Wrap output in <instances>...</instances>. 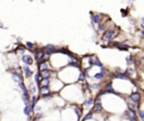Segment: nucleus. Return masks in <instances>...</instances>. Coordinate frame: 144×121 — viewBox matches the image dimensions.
Returning a JSON list of instances; mask_svg holds the SVG:
<instances>
[{"label":"nucleus","mask_w":144,"mask_h":121,"mask_svg":"<svg viewBox=\"0 0 144 121\" xmlns=\"http://www.w3.org/2000/svg\"><path fill=\"white\" fill-rule=\"evenodd\" d=\"M116 34V30L115 29H108L105 31V35H104V40L105 42H110L114 38V36Z\"/></svg>","instance_id":"nucleus-1"},{"label":"nucleus","mask_w":144,"mask_h":121,"mask_svg":"<svg viewBox=\"0 0 144 121\" xmlns=\"http://www.w3.org/2000/svg\"><path fill=\"white\" fill-rule=\"evenodd\" d=\"M125 116H126V118L128 119V120H136V114H135V111H132V110H127L126 112H125Z\"/></svg>","instance_id":"nucleus-2"},{"label":"nucleus","mask_w":144,"mask_h":121,"mask_svg":"<svg viewBox=\"0 0 144 121\" xmlns=\"http://www.w3.org/2000/svg\"><path fill=\"white\" fill-rule=\"evenodd\" d=\"M44 50L46 52L47 55H51V54H53V53H56V48H55V46L53 45H47L44 47Z\"/></svg>","instance_id":"nucleus-3"},{"label":"nucleus","mask_w":144,"mask_h":121,"mask_svg":"<svg viewBox=\"0 0 144 121\" xmlns=\"http://www.w3.org/2000/svg\"><path fill=\"white\" fill-rule=\"evenodd\" d=\"M95 111H97V112H99V111L103 110V106H101V101H100V98L98 96L97 99L95 100Z\"/></svg>","instance_id":"nucleus-4"},{"label":"nucleus","mask_w":144,"mask_h":121,"mask_svg":"<svg viewBox=\"0 0 144 121\" xmlns=\"http://www.w3.org/2000/svg\"><path fill=\"white\" fill-rule=\"evenodd\" d=\"M129 98H131V100L133 101L134 103H139L140 100H141V95H140V93H137V92H134V93H132Z\"/></svg>","instance_id":"nucleus-5"},{"label":"nucleus","mask_w":144,"mask_h":121,"mask_svg":"<svg viewBox=\"0 0 144 121\" xmlns=\"http://www.w3.org/2000/svg\"><path fill=\"white\" fill-rule=\"evenodd\" d=\"M21 60L25 63L26 65H32V64H33V58H32V56H29V55H23Z\"/></svg>","instance_id":"nucleus-6"},{"label":"nucleus","mask_w":144,"mask_h":121,"mask_svg":"<svg viewBox=\"0 0 144 121\" xmlns=\"http://www.w3.org/2000/svg\"><path fill=\"white\" fill-rule=\"evenodd\" d=\"M36 58L38 60H43V58L45 57V53L43 50H36Z\"/></svg>","instance_id":"nucleus-7"},{"label":"nucleus","mask_w":144,"mask_h":121,"mask_svg":"<svg viewBox=\"0 0 144 121\" xmlns=\"http://www.w3.org/2000/svg\"><path fill=\"white\" fill-rule=\"evenodd\" d=\"M12 79L16 82H20L21 81V75L19 72H12Z\"/></svg>","instance_id":"nucleus-8"},{"label":"nucleus","mask_w":144,"mask_h":121,"mask_svg":"<svg viewBox=\"0 0 144 121\" xmlns=\"http://www.w3.org/2000/svg\"><path fill=\"white\" fill-rule=\"evenodd\" d=\"M23 70H24V73H25V76H26V77H31L32 74H33V72L31 71V68H29L28 66H25Z\"/></svg>","instance_id":"nucleus-9"},{"label":"nucleus","mask_w":144,"mask_h":121,"mask_svg":"<svg viewBox=\"0 0 144 121\" xmlns=\"http://www.w3.org/2000/svg\"><path fill=\"white\" fill-rule=\"evenodd\" d=\"M41 76L43 77V79H48V77L51 76V72H50L48 70H43L42 71Z\"/></svg>","instance_id":"nucleus-10"},{"label":"nucleus","mask_w":144,"mask_h":121,"mask_svg":"<svg viewBox=\"0 0 144 121\" xmlns=\"http://www.w3.org/2000/svg\"><path fill=\"white\" fill-rule=\"evenodd\" d=\"M105 92H112V93H115L113 86H112V83H109V84H107V85H106V90L104 91L103 93H105Z\"/></svg>","instance_id":"nucleus-11"},{"label":"nucleus","mask_w":144,"mask_h":121,"mask_svg":"<svg viewBox=\"0 0 144 121\" xmlns=\"http://www.w3.org/2000/svg\"><path fill=\"white\" fill-rule=\"evenodd\" d=\"M23 101L25 102V104L29 103V95H28V93H23Z\"/></svg>","instance_id":"nucleus-12"},{"label":"nucleus","mask_w":144,"mask_h":121,"mask_svg":"<svg viewBox=\"0 0 144 121\" xmlns=\"http://www.w3.org/2000/svg\"><path fill=\"white\" fill-rule=\"evenodd\" d=\"M47 68V62L46 60H42L41 64H40V70L43 71V70H46Z\"/></svg>","instance_id":"nucleus-13"},{"label":"nucleus","mask_w":144,"mask_h":121,"mask_svg":"<svg viewBox=\"0 0 144 121\" xmlns=\"http://www.w3.org/2000/svg\"><path fill=\"white\" fill-rule=\"evenodd\" d=\"M92 21L93 23H95V24H99V21H100V15H97V14H96V15H93L92 16Z\"/></svg>","instance_id":"nucleus-14"},{"label":"nucleus","mask_w":144,"mask_h":121,"mask_svg":"<svg viewBox=\"0 0 144 121\" xmlns=\"http://www.w3.org/2000/svg\"><path fill=\"white\" fill-rule=\"evenodd\" d=\"M28 89H29V92H31V93H33V94H34V93H35V92H36L35 83H31V84H29V86H28Z\"/></svg>","instance_id":"nucleus-15"},{"label":"nucleus","mask_w":144,"mask_h":121,"mask_svg":"<svg viewBox=\"0 0 144 121\" xmlns=\"http://www.w3.org/2000/svg\"><path fill=\"white\" fill-rule=\"evenodd\" d=\"M41 93L43 94V95H44V94H47V93H50V89H48L47 86H42Z\"/></svg>","instance_id":"nucleus-16"},{"label":"nucleus","mask_w":144,"mask_h":121,"mask_svg":"<svg viewBox=\"0 0 144 121\" xmlns=\"http://www.w3.org/2000/svg\"><path fill=\"white\" fill-rule=\"evenodd\" d=\"M18 84H19V87L21 89L23 93H28V91H27V89H26V86L24 85V83H21V81L20 82H18Z\"/></svg>","instance_id":"nucleus-17"},{"label":"nucleus","mask_w":144,"mask_h":121,"mask_svg":"<svg viewBox=\"0 0 144 121\" xmlns=\"http://www.w3.org/2000/svg\"><path fill=\"white\" fill-rule=\"evenodd\" d=\"M74 111L77 112V114L79 118H81V116H82V110L80 109V108H78V106H74Z\"/></svg>","instance_id":"nucleus-18"},{"label":"nucleus","mask_w":144,"mask_h":121,"mask_svg":"<svg viewBox=\"0 0 144 121\" xmlns=\"http://www.w3.org/2000/svg\"><path fill=\"white\" fill-rule=\"evenodd\" d=\"M104 75H105V73L100 71V73H97V74L95 75V79H97V80H101V79L104 77Z\"/></svg>","instance_id":"nucleus-19"},{"label":"nucleus","mask_w":144,"mask_h":121,"mask_svg":"<svg viewBox=\"0 0 144 121\" xmlns=\"http://www.w3.org/2000/svg\"><path fill=\"white\" fill-rule=\"evenodd\" d=\"M50 84V80L48 79H43V81H42V86H47Z\"/></svg>","instance_id":"nucleus-20"},{"label":"nucleus","mask_w":144,"mask_h":121,"mask_svg":"<svg viewBox=\"0 0 144 121\" xmlns=\"http://www.w3.org/2000/svg\"><path fill=\"white\" fill-rule=\"evenodd\" d=\"M92 99H91V98H89V99H88L87 101H86V102H84V106H91V104H92Z\"/></svg>","instance_id":"nucleus-21"},{"label":"nucleus","mask_w":144,"mask_h":121,"mask_svg":"<svg viewBox=\"0 0 144 121\" xmlns=\"http://www.w3.org/2000/svg\"><path fill=\"white\" fill-rule=\"evenodd\" d=\"M40 76H41V74H40V73H36V75H35V83L37 84V85H40Z\"/></svg>","instance_id":"nucleus-22"},{"label":"nucleus","mask_w":144,"mask_h":121,"mask_svg":"<svg viewBox=\"0 0 144 121\" xmlns=\"http://www.w3.org/2000/svg\"><path fill=\"white\" fill-rule=\"evenodd\" d=\"M126 62H127L128 64H133V63H134L133 56H127V57H126Z\"/></svg>","instance_id":"nucleus-23"},{"label":"nucleus","mask_w":144,"mask_h":121,"mask_svg":"<svg viewBox=\"0 0 144 121\" xmlns=\"http://www.w3.org/2000/svg\"><path fill=\"white\" fill-rule=\"evenodd\" d=\"M79 81H80V82H83V81H84V73H83V72L80 73V75H79Z\"/></svg>","instance_id":"nucleus-24"},{"label":"nucleus","mask_w":144,"mask_h":121,"mask_svg":"<svg viewBox=\"0 0 144 121\" xmlns=\"http://www.w3.org/2000/svg\"><path fill=\"white\" fill-rule=\"evenodd\" d=\"M90 119H92V113H88L87 116L83 118V120H90Z\"/></svg>","instance_id":"nucleus-25"},{"label":"nucleus","mask_w":144,"mask_h":121,"mask_svg":"<svg viewBox=\"0 0 144 121\" xmlns=\"http://www.w3.org/2000/svg\"><path fill=\"white\" fill-rule=\"evenodd\" d=\"M139 114H140V119H141V120H144V112L143 111H140Z\"/></svg>","instance_id":"nucleus-26"},{"label":"nucleus","mask_w":144,"mask_h":121,"mask_svg":"<svg viewBox=\"0 0 144 121\" xmlns=\"http://www.w3.org/2000/svg\"><path fill=\"white\" fill-rule=\"evenodd\" d=\"M36 101H37V96H36V95H34V96H33V101H32V104H33V106H35Z\"/></svg>","instance_id":"nucleus-27"},{"label":"nucleus","mask_w":144,"mask_h":121,"mask_svg":"<svg viewBox=\"0 0 144 121\" xmlns=\"http://www.w3.org/2000/svg\"><path fill=\"white\" fill-rule=\"evenodd\" d=\"M27 47H28V48H33V47H34L33 43H27Z\"/></svg>","instance_id":"nucleus-28"},{"label":"nucleus","mask_w":144,"mask_h":121,"mask_svg":"<svg viewBox=\"0 0 144 121\" xmlns=\"http://www.w3.org/2000/svg\"><path fill=\"white\" fill-rule=\"evenodd\" d=\"M93 87H95V89H98V87H99V85H98V84H93Z\"/></svg>","instance_id":"nucleus-29"},{"label":"nucleus","mask_w":144,"mask_h":121,"mask_svg":"<svg viewBox=\"0 0 144 121\" xmlns=\"http://www.w3.org/2000/svg\"><path fill=\"white\" fill-rule=\"evenodd\" d=\"M142 60V65L144 66V56H143V57H142V60Z\"/></svg>","instance_id":"nucleus-30"},{"label":"nucleus","mask_w":144,"mask_h":121,"mask_svg":"<svg viewBox=\"0 0 144 121\" xmlns=\"http://www.w3.org/2000/svg\"><path fill=\"white\" fill-rule=\"evenodd\" d=\"M19 53H20V54H23V53H24V49H21V48H20V49H19Z\"/></svg>","instance_id":"nucleus-31"},{"label":"nucleus","mask_w":144,"mask_h":121,"mask_svg":"<svg viewBox=\"0 0 144 121\" xmlns=\"http://www.w3.org/2000/svg\"><path fill=\"white\" fill-rule=\"evenodd\" d=\"M142 23H143V25H144V17L142 18Z\"/></svg>","instance_id":"nucleus-32"},{"label":"nucleus","mask_w":144,"mask_h":121,"mask_svg":"<svg viewBox=\"0 0 144 121\" xmlns=\"http://www.w3.org/2000/svg\"><path fill=\"white\" fill-rule=\"evenodd\" d=\"M142 35H143V36H144V30H143V31H142Z\"/></svg>","instance_id":"nucleus-33"},{"label":"nucleus","mask_w":144,"mask_h":121,"mask_svg":"<svg viewBox=\"0 0 144 121\" xmlns=\"http://www.w3.org/2000/svg\"><path fill=\"white\" fill-rule=\"evenodd\" d=\"M143 112H144V111H143Z\"/></svg>","instance_id":"nucleus-34"}]
</instances>
